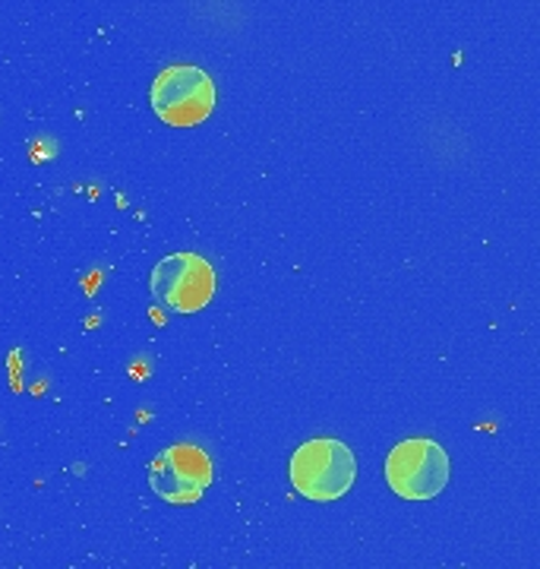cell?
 Instances as JSON below:
<instances>
[{"label":"cell","instance_id":"277c9868","mask_svg":"<svg viewBox=\"0 0 540 569\" xmlns=\"http://www.w3.org/2000/svg\"><path fill=\"white\" fill-rule=\"evenodd\" d=\"M152 295L174 313H197L216 295V269L200 253H171L164 257L152 276Z\"/></svg>","mask_w":540,"mask_h":569},{"label":"cell","instance_id":"5b68a950","mask_svg":"<svg viewBox=\"0 0 540 569\" xmlns=\"http://www.w3.org/2000/svg\"><path fill=\"white\" fill-rule=\"evenodd\" d=\"M149 485L171 507H190L212 485V459L193 443L161 449L149 466Z\"/></svg>","mask_w":540,"mask_h":569},{"label":"cell","instance_id":"6da1fadb","mask_svg":"<svg viewBox=\"0 0 540 569\" xmlns=\"http://www.w3.org/2000/svg\"><path fill=\"white\" fill-rule=\"evenodd\" d=\"M354 478H358L354 452L332 437L307 440L291 456V485L307 500H317V503L339 500L351 490Z\"/></svg>","mask_w":540,"mask_h":569},{"label":"cell","instance_id":"3957f363","mask_svg":"<svg viewBox=\"0 0 540 569\" xmlns=\"http://www.w3.org/2000/svg\"><path fill=\"white\" fill-rule=\"evenodd\" d=\"M386 481L401 500H433L449 481V456L427 437L404 440L386 459Z\"/></svg>","mask_w":540,"mask_h":569},{"label":"cell","instance_id":"7a4b0ae2","mask_svg":"<svg viewBox=\"0 0 540 569\" xmlns=\"http://www.w3.org/2000/svg\"><path fill=\"white\" fill-rule=\"evenodd\" d=\"M149 102L168 127H197L216 111V82L200 67L178 63L156 77Z\"/></svg>","mask_w":540,"mask_h":569}]
</instances>
